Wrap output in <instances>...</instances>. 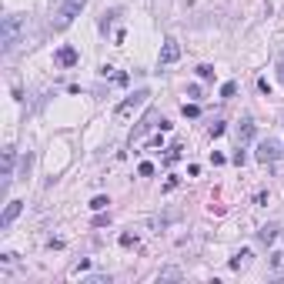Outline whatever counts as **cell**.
Instances as JSON below:
<instances>
[{"label":"cell","mask_w":284,"mask_h":284,"mask_svg":"<svg viewBox=\"0 0 284 284\" xmlns=\"http://www.w3.org/2000/svg\"><path fill=\"white\" fill-rule=\"evenodd\" d=\"M24 30H27V20L20 14H7L0 20V44H4V54H14L20 37H24Z\"/></svg>","instance_id":"1"},{"label":"cell","mask_w":284,"mask_h":284,"mask_svg":"<svg viewBox=\"0 0 284 284\" xmlns=\"http://www.w3.org/2000/svg\"><path fill=\"white\" fill-rule=\"evenodd\" d=\"M84 7H87V0H60V7H57L54 17H50V27H54V30H67V27L81 17Z\"/></svg>","instance_id":"2"},{"label":"cell","mask_w":284,"mask_h":284,"mask_svg":"<svg viewBox=\"0 0 284 284\" xmlns=\"http://www.w3.org/2000/svg\"><path fill=\"white\" fill-rule=\"evenodd\" d=\"M147 97H151L147 90H137L134 97H127L124 104H117V117H127V114H134L137 107H144V104H147Z\"/></svg>","instance_id":"3"},{"label":"cell","mask_w":284,"mask_h":284,"mask_svg":"<svg viewBox=\"0 0 284 284\" xmlns=\"http://www.w3.org/2000/svg\"><path fill=\"white\" fill-rule=\"evenodd\" d=\"M254 157H258L261 164H274L277 157H281V147H277L274 140H261V144H258V154H254Z\"/></svg>","instance_id":"4"},{"label":"cell","mask_w":284,"mask_h":284,"mask_svg":"<svg viewBox=\"0 0 284 284\" xmlns=\"http://www.w3.org/2000/svg\"><path fill=\"white\" fill-rule=\"evenodd\" d=\"M20 211H24V201H7V207H4V218H0V227H10L17 218H20Z\"/></svg>","instance_id":"5"},{"label":"cell","mask_w":284,"mask_h":284,"mask_svg":"<svg viewBox=\"0 0 284 284\" xmlns=\"http://www.w3.org/2000/svg\"><path fill=\"white\" fill-rule=\"evenodd\" d=\"M178 57H181V44L174 41V37H167V41H164V47H161V64H174Z\"/></svg>","instance_id":"6"},{"label":"cell","mask_w":284,"mask_h":284,"mask_svg":"<svg viewBox=\"0 0 284 284\" xmlns=\"http://www.w3.org/2000/svg\"><path fill=\"white\" fill-rule=\"evenodd\" d=\"M54 60H57L60 67H74L77 60H81V57H77V50H74V47H60V50L54 54Z\"/></svg>","instance_id":"7"},{"label":"cell","mask_w":284,"mask_h":284,"mask_svg":"<svg viewBox=\"0 0 284 284\" xmlns=\"http://www.w3.org/2000/svg\"><path fill=\"white\" fill-rule=\"evenodd\" d=\"M237 137H241V144H247V140L254 137V121H251V117H244V121H241V127H237Z\"/></svg>","instance_id":"8"},{"label":"cell","mask_w":284,"mask_h":284,"mask_svg":"<svg viewBox=\"0 0 284 284\" xmlns=\"http://www.w3.org/2000/svg\"><path fill=\"white\" fill-rule=\"evenodd\" d=\"M274 237H277V227L274 224H268V227H261V231H258V241H264V244H271Z\"/></svg>","instance_id":"9"},{"label":"cell","mask_w":284,"mask_h":284,"mask_svg":"<svg viewBox=\"0 0 284 284\" xmlns=\"http://www.w3.org/2000/svg\"><path fill=\"white\" fill-rule=\"evenodd\" d=\"M247 261H251V251H241L237 258H231V268L241 271V268H247Z\"/></svg>","instance_id":"10"},{"label":"cell","mask_w":284,"mask_h":284,"mask_svg":"<svg viewBox=\"0 0 284 284\" xmlns=\"http://www.w3.org/2000/svg\"><path fill=\"white\" fill-rule=\"evenodd\" d=\"M157 277H161V281H174V277H181V271H178V268H164Z\"/></svg>","instance_id":"11"},{"label":"cell","mask_w":284,"mask_h":284,"mask_svg":"<svg viewBox=\"0 0 284 284\" xmlns=\"http://www.w3.org/2000/svg\"><path fill=\"white\" fill-rule=\"evenodd\" d=\"M107 204H111V201H107L104 194H97V197H94V201H90V207H94V211H104Z\"/></svg>","instance_id":"12"},{"label":"cell","mask_w":284,"mask_h":284,"mask_svg":"<svg viewBox=\"0 0 284 284\" xmlns=\"http://www.w3.org/2000/svg\"><path fill=\"white\" fill-rule=\"evenodd\" d=\"M181 161V147L174 144V147H167V164H178Z\"/></svg>","instance_id":"13"},{"label":"cell","mask_w":284,"mask_h":284,"mask_svg":"<svg viewBox=\"0 0 284 284\" xmlns=\"http://www.w3.org/2000/svg\"><path fill=\"white\" fill-rule=\"evenodd\" d=\"M234 94H237V84H231V81H227L224 87H221V97H234Z\"/></svg>","instance_id":"14"},{"label":"cell","mask_w":284,"mask_h":284,"mask_svg":"<svg viewBox=\"0 0 284 284\" xmlns=\"http://www.w3.org/2000/svg\"><path fill=\"white\" fill-rule=\"evenodd\" d=\"M197 77H201V81H211V77H214V70H211L207 64H201V67H197Z\"/></svg>","instance_id":"15"},{"label":"cell","mask_w":284,"mask_h":284,"mask_svg":"<svg viewBox=\"0 0 284 284\" xmlns=\"http://www.w3.org/2000/svg\"><path fill=\"white\" fill-rule=\"evenodd\" d=\"M137 174H140V178H151V174H154V164H151V161H144V164L137 167Z\"/></svg>","instance_id":"16"},{"label":"cell","mask_w":284,"mask_h":284,"mask_svg":"<svg viewBox=\"0 0 284 284\" xmlns=\"http://www.w3.org/2000/svg\"><path fill=\"white\" fill-rule=\"evenodd\" d=\"M224 121H218V124H211V137H221V134H224Z\"/></svg>","instance_id":"17"},{"label":"cell","mask_w":284,"mask_h":284,"mask_svg":"<svg viewBox=\"0 0 284 284\" xmlns=\"http://www.w3.org/2000/svg\"><path fill=\"white\" fill-rule=\"evenodd\" d=\"M184 114H187V117H197V114H201V107H197V104H184Z\"/></svg>","instance_id":"18"},{"label":"cell","mask_w":284,"mask_h":284,"mask_svg":"<svg viewBox=\"0 0 284 284\" xmlns=\"http://www.w3.org/2000/svg\"><path fill=\"white\" fill-rule=\"evenodd\" d=\"M231 161H234V164H244V161H247V154H244L241 147H237V151H234V157H231Z\"/></svg>","instance_id":"19"},{"label":"cell","mask_w":284,"mask_h":284,"mask_svg":"<svg viewBox=\"0 0 284 284\" xmlns=\"http://www.w3.org/2000/svg\"><path fill=\"white\" fill-rule=\"evenodd\" d=\"M121 244H124V247H130V244H137V237H134V234H121Z\"/></svg>","instance_id":"20"},{"label":"cell","mask_w":284,"mask_h":284,"mask_svg":"<svg viewBox=\"0 0 284 284\" xmlns=\"http://www.w3.org/2000/svg\"><path fill=\"white\" fill-rule=\"evenodd\" d=\"M281 81H284V74H281Z\"/></svg>","instance_id":"21"}]
</instances>
